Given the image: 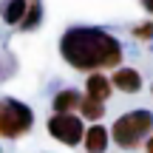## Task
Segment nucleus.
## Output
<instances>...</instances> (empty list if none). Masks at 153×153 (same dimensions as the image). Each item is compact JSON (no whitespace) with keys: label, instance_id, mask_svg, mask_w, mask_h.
I'll list each match as a JSON object with an SVG mask.
<instances>
[{"label":"nucleus","instance_id":"nucleus-1","mask_svg":"<svg viewBox=\"0 0 153 153\" xmlns=\"http://www.w3.org/2000/svg\"><path fill=\"white\" fill-rule=\"evenodd\" d=\"M60 54L68 65L79 71L119 68L122 45L102 28H68L60 40Z\"/></svg>","mask_w":153,"mask_h":153},{"label":"nucleus","instance_id":"nucleus-2","mask_svg":"<svg viewBox=\"0 0 153 153\" xmlns=\"http://www.w3.org/2000/svg\"><path fill=\"white\" fill-rule=\"evenodd\" d=\"M153 131V114L150 111H131V114H122L119 119L111 125V136L119 148L133 150L142 145V139Z\"/></svg>","mask_w":153,"mask_h":153},{"label":"nucleus","instance_id":"nucleus-3","mask_svg":"<svg viewBox=\"0 0 153 153\" xmlns=\"http://www.w3.org/2000/svg\"><path fill=\"white\" fill-rule=\"evenodd\" d=\"M34 114L28 105L17 102V99H0V136L17 139L31 128Z\"/></svg>","mask_w":153,"mask_h":153},{"label":"nucleus","instance_id":"nucleus-4","mask_svg":"<svg viewBox=\"0 0 153 153\" xmlns=\"http://www.w3.org/2000/svg\"><path fill=\"white\" fill-rule=\"evenodd\" d=\"M45 128H48V133L57 139V142L68 145V148L85 142V131H88V128H82V119L74 116V114H57V116H51Z\"/></svg>","mask_w":153,"mask_h":153},{"label":"nucleus","instance_id":"nucleus-5","mask_svg":"<svg viewBox=\"0 0 153 153\" xmlns=\"http://www.w3.org/2000/svg\"><path fill=\"white\" fill-rule=\"evenodd\" d=\"M111 82H114V88H119L122 94L142 91V76H139V71H133V68H116L114 76H111Z\"/></svg>","mask_w":153,"mask_h":153},{"label":"nucleus","instance_id":"nucleus-6","mask_svg":"<svg viewBox=\"0 0 153 153\" xmlns=\"http://www.w3.org/2000/svg\"><path fill=\"white\" fill-rule=\"evenodd\" d=\"M105 148H108V131L99 122H94V128L85 131V150L88 153H105Z\"/></svg>","mask_w":153,"mask_h":153},{"label":"nucleus","instance_id":"nucleus-7","mask_svg":"<svg viewBox=\"0 0 153 153\" xmlns=\"http://www.w3.org/2000/svg\"><path fill=\"white\" fill-rule=\"evenodd\" d=\"M111 85H114V82L111 79H105L102 74H91L85 79V91H88V97H94V99H108V94H111Z\"/></svg>","mask_w":153,"mask_h":153},{"label":"nucleus","instance_id":"nucleus-8","mask_svg":"<svg viewBox=\"0 0 153 153\" xmlns=\"http://www.w3.org/2000/svg\"><path fill=\"white\" fill-rule=\"evenodd\" d=\"M79 102H82V97L68 88V91H60L54 97V111H57V114H71L74 108H79Z\"/></svg>","mask_w":153,"mask_h":153},{"label":"nucleus","instance_id":"nucleus-9","mask_svg":"<svg viewBox=\"0 0 153 153\" xmlns=\"http://www.w3.org/2000/svg\"><path fill=\"white\" fill-rule=\"evenodd\" d=\"M79 114L85 116V119H91V122H99V119H102V114H105V105H102V99L85 97V99L79 102Z\"/></svg>","mask_w":153,"mask_h":153},{"label":"nucleus","instance_id":"nucleus-10","mask_svg":"<svg viewBox=\"0 0 153 153\" xmlns=\"http://www.w3.org/2000/svg\"><path fill=\"white\" fill-rule=\"evenodd\" d=\"M26 11H28V0H9L3 9V20L6 23H23Z\"/></svg>","mask_w":153,"mask_h":153},{"label":"nucleus","instance_id":"nucleus-11","mask_svg":"<svg viewBox=\"0 0 153 153\" xmlns=\"http://www.w3.org/2000/svg\"><path fill=\"white\" fill-rule=\"evenodd\" d=\"M40 14H43L40 3H37V0H31V3H28V11H26V17H23V23H20V26L26 28V31H28V28H34V26L40 23Z\"/></svg>","mask_w":153,"mask_h":153},{"label":"nucleus","instance_id":"nucleus-12","mask_svg":"<svg viewBox=\"0 0 153 153\" xmlns=\"http://www.w3.org/2000/svg\"><path fill=\"white\" fill-rule=\"evenodd\" d=\"M133 37L136 40H153V23H139L133 28Z\"/></svg>","mask_w":153,"mask_h":153},{"label":"nucleus","instance_id":"nucleus-13","mask_svg":"<svg viewBox=\"0 0 153 153\" xmlns=\"http://www.w3.org/2000/svg\"><path fill=\"white\" fill-rule=\"evenodd\" d=\"M142 3H145V9H148L150 14H153V0H142Z\"/></svg>","mask_w":153,"mask_h":153},{"label":"nucleus","instance_id":"nucleus-14","mask_svg":"<svg viewBox=\"0 0 153 153\" xmlns=\"http://www.w3.org/2000/svg\"><path fill=\"white\" fill-rule=\"evenodd\" d=\"M145 150H148V153H153V136L148 139V145H145Z\"/></svg>","mask_w":153,"mask_h":153},{"label":"nucleus","instance_id":"nucleus-15","mask_svg":"<svg viewBox=\"0 0 153 153\" xmlns=\"http://www.w3.org/2000/svg\"><path fill=\"white\" fill-rule=\"evenodd\" d=\"M150 91H153V85H150Z\"/></svg>","mask_w":153,"mask_h":153}]
</instances>
